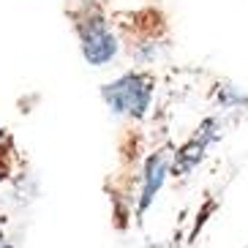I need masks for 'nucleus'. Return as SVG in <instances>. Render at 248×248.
<instances>
[{
  "mask_svg": "<svg viewBox=\"0 0 248 248\" xmlns=\"http://www.w3.org/2000/svg\"><path fill=\"white\" fill-rule=\"evenodd\" d=\"M63 16L77 38L82 60L90 68H109L123 55L115 25V6H109L107 0H66Z\"/></svg>",
  "mask_w": 248,
  "mask_h": 248,
  "instance_id": "obj_1",
  "label": "nucleus"
},
{
  "mask_svg": "<svg viewBox=\"0 0 248 248\" xmlns=\"http://www.w3.org/2000/svg\"><path fill=\"white\" fill-rule=\"evenodd\" d=\"M115 25L120 33L123 55L139 68H155L175 44L172 19L161 6L115 8Z\"/></svg>",
  "mask_w": 248,
  "mask_h": 248,
  "instance_id": "obj_2",
  "label": "nucleus"
},
{
  "mask_svg": "<svg viewBox=\"0 0 248 248\" xmlns=\"http://www.w3.org/2000/svg\"><path fill=\"white\" fill-rule=\"evenodd\" d=\"M164 85V74L155 68L131 66L128 71L117 74L115 79L101 85L104 107L120 120L128 123H147L158 109V95Z\"/></svg>",
  "mask_w": 248,
  "mask_h": 248,
  "instance_id": "obj_3",
  "label": "nucleus"
},
{
  "mask_svg": "<svg viewBox=\"0 0 248 248\" xmlns=\"http://www.w3.org/2000/svg\"><path fill=\"white\" fill-rule=\"evenodd\" d=\"M229 117L226 112H213L202 120V123L194 128V131L186 137L183 145L175 147V167H172V175H191L197 164H202V158L210 153V147L224 137V128L229 123Z\"/></svg>",
  "mask_w": 248,
  "mask_h": 248,
  "instance_id": "obj_4",
  "label": "nucleus"
},
{
  "mask_svg": "<svg viewBox=\"0 0 248 248\" xmlns=\"http://www.w3.org/2000/svg\"><path fill=\"white\" fill-rule=\"evenodd\" d=\"M30 175L28 153L16 134L0 123V191H19Z\"/></svg>",
  "mask_w": 248,
  "mask_h": 248,
  "instance_id": "obj_5",
  "label": "nucleus"
},
{
  "mask_svg": "<svg viewBox=\"0 0 248 248\" xmlns=\"http://www.w3.org/2000/svg\"><path fill=\"white\" fill-rule=\"evenodd\" d=\"M172 167H175V145L172 142H161L158 147L150 150L145 167H142V207H147V202L155 197L164 177L172 175Z\"/></svg>",
  "mask_w": 248,
  "mask_h": 248,
  "instance_id": "obj_6",
  "label": "nucleus"
},
{
  "mask_svg": "<svg viewBox=\"0 0 248 248\" xmlns=\"http://www.w3.org/2000/svg\"><path fill=\"white\" fill-rule=\"evenodd\" d=\"M210 104L216 107V112H226V115H240L243 109H248V93L240 90L237 85L226 79H216L210 88Z\"/></svg>",
  "mask_w": 248,
  "mask_h": 248,
  "instance_id": "obj_7",
  "label": "nucleus"
},
{
  "mask_svg": "<svg viewBox=\"0 0 248 248\" xmlns=\"http://www.w3.org/2000/svg\"><path fill=\"white\" fill-rule=\"evenodd\" d=\"M0 248H14V240H11V234L6 232L3 224H0Z\"/></svg>",
  "mask_w": 248,
  "mask_h": 248,
  "instance_id": "obj_8",
  "label": "nucleus"
},
{
  "mask_svg": "<svg viewBox=\"0 0 248 248\" xmlns=\"http://www.w3.org/2000/svg\"><path fill=\"white\" fill-rule=\"evenodd\" d=\"M0 224H6V216H3V213H0Z\"/></svg>",
  "mask_w": 248,
  "mask_h": 248,
  "instance_id": "obj_9",
  "label": "nucleus"
}]
</instances>
